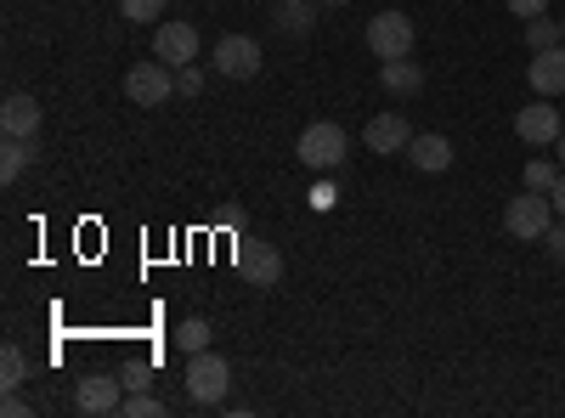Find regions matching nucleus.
Returning <instances> with one entry per match:
<instances>
[{"label":"nucleus","mask_w":565,"mask_h":418,"mask_svg":"<svg viewBox=\"0 0 565 418\" xmlns=\"http://www.w3.org/2000/svg\"><path fill=\"white\" fill-rule=\"evenodd\" d=\"M175 90H181V97H199V90H204V74H199L193 63L175 68Z\"/></svg>","instance_id":"obj_24"},{"label":"nucleus","mask_w":565,"mask_h":418,"mask_svg":"<svg viewBox=\"0 0 565 418\" xmlns=\"http://www.w3.org/2000/svg\"><path fill=\"white\" fill-rule=\"evenodd\" d=\"M565 130V108H548V103H532L514 114V136H521L526 148H554V136Z\"/></svg>","instance_id":"obj_8"},{"label":"nucleus","mask_w":565,"mask_h":418,"mask_svg":"<svg viewBox=\"0 0 565 418\" xmlns=\"http://www.w3.org/2000/svg\"><path fill=\"white\" fill-rule=\"evenodd\" d=\"M311 204H317V210H334V187H328V181H322V187L311 193Z\"/></svg>","instance_id":"obj_29"},{"label":"nucleus","mask_w":565,"mask_h":418,"mask_svg":"<svg viewBox=\"0 0 565 418\" xmlns=\"http://www.w3.org/2000/svg\"><path fill=\"white\" fill-rule=\"evenodd\" d=\"M29 159H34V142H29V136H7V148H0V181L12 187V181L29 170Z\"/></svg>","instance_id":"obj_17"},{"label":"nucleus","mask_w":565,"mask_h":418,"mask_svg":"<svg viewBox=\"0 0 565 418\" xmlns=\"http://www.w3.org/2000/svg\"><path fill=\"white\" fill-rule=\"evenodd\" d=\"M559 159H526V187L532 193H554V181H559Z\"/></svg>","instance_id":"obj_19"},{"label":"nucleus","mask_w":565,"mask_h":418,"mask_svg":"<svg viewBox=\"0 0 565 418\" xmlns=\"http://www.w3.org/2000/svg\"><path fill=\"white\" fill-rule=\"evenodd\" d=\"M526 45L532 52H548V45H565V29L548 18H526Z\"/></svg>","instance_id":"obj_20"},{"label":"nucleus","mask_w":565,"mask_h":418,"mask_svg":"<svg viewBox=\"0 0 565 418\" xmlns=\"http://www.w3.org/2000/svg\"><path fill=\"white\" fill-rule=\"evenodd\" d=\"M226 390H232V367H226L221 351L186 356V396L204 401V407H215V401H226Z\"/></svg>","instance_id":"obj_3"},{"label":"nucleus","mask_w":565,"mask_h":418,"mask_svg":"<svg viewBox=\"0 0 565 418\" xmlns=\"http://www.w3.org/2000/svg\"><path fill=\"white\" fill-rule=\"evenodd\" d=\"M503 7H509L514 18H543V7H548V0H503Z\"/></svg>","instance_id":"obj_26"},{"label":"nucleus","mask_w":565,"mask_h":418,"mask_svg":"<svg viewBox=\"0 0 565 418\" xmlns=\"http://www.w3.org/2000/svg\"><path fill=\"white\" fill-rule=\"evenodd\" d=\"M125 418H159L164 412V401L159 396H148V390H125V407H119Z\"/></svg>","instance_id":"obj_22"},{"label":"nucleus","mask_w":565,"mask_h":418,"mask_svg":"<svg viewBox=\"0 0 565 418\" xmlns=\"http://www.w3.org/2000/svg\"><path fill=\"white\" fill-rule=\"evenodd\" d=\"M380 85L396 90V97H418V90H424V74H418V63L396 57V63H380Z\"/></svg>","instance_id":"obj_15"},{"label":"nucleus","mask_w":565,"mask_h":418,"mask_svg":"<svg viewBox=\"0 0 565 418\" xmlns=\"http://www.w3.org/2000/svg\"><path fill=\"white\" fill-rule=\"evenodd\" d=\"M74 407L90 412V418L119 412V407H125V379H119V374H85V379L74 385Z\"/></svg>","instance_id":"obj_6"},{"label":"nucleus","mask_w":565,"mask_h":418,"mask_svg":"<svg viewBox=\"0 0 565 418\" xmlns=\"http://www.w3.org/2000/svg\"><path fill=\"white\" fill-rule=\"evenodd\" d=\"M170 90H175L170 63H136V68L125 74V97H130L136 108H164Z\"/></svg>","instance_id":"obj_5"},{"label":"nucleus","mask_w":565,"mask_h":418,"mask_svg":"<svg viewBox=\"0 0 565 418\" xmlns=\"http://www.w3.org/2000/svg\"><path fill=\"white\" fill-rule=\"evenodd\" d=\"M526 79L537 97H565V45H548V52H532Z\"/></svg>","instance_id":"obj_11"},{"label":"nucleus","mask_w":565,"mask_h":418,"mask_svg":"<svg viewBox=\"0 0 565 418\" xmlns=\"http://www.w3.org/2000/svg\"><path fill=\"white\" fill-rule=\"evenodd\" d=\"M0 412H7V418H23V412H29V401H23L18 390H7V401H0Z\"/></svg>","instance_id":"obj_27"},{"label":"nucleus","mask_w":565,"mask_h":418,"mask_svg":"<svg viewBox=\"0 0 565 418\" xmlns=\"http://www.w3.org/2000/svg\"><path fill=\"white\" fill-rule=\"evenodd\" d=\"M175 345H181L186 356H199V351H210V322H204V317H186L181 329H175Z\"/></svg>","instance_id":"obj_18"},{"label":"nucleus","mask_w":565,"mask_h":418,"mask_svg":"<svg viewBox=\"0 0 565 418\" xmlns=\"http://www.w3.org/2000/svg\"><path fill=\"white\" fill-rule=\"evenodd\" d=\"M413 18L407 12H380V18H367V52L380 57V63H396L413 52Z\"/></svg>","instance_id":"obj_4"},{"label":"nucleus","mask_w":565,"mask_h":418,"mask_svg":"<svg viewBox=\"0 0 565 418\" xmlns=\"http://www.w3.org/2000/svg\"><path fill=\"white\" fill-rule=\"evenodd\" d=\"M277 29L282 34H311V23H317V7H311V0H277Z\"/></svg>","instance_id":"obj_16"},{"label":"nucleus","mask_w":565,"mask_h":418,"mask_svg":"<svg viewBox=\"0 0 565 418\" xmlns=\"http://www.w3.org/2000/svg\"><path fill=\"white\" fill-rule=\"evenodd\" d=\"M215 74L226 79H255L260 74V45L249 34H221L215 40Z\"/></svg>","instance_id":"obj_7"},{"label":"nucleus","mask_w":565,"mask_h":418,"mask_svg":"<svg viewBox=\"0 0 565 418\" xmlns=\"http://www.w3.org/2000/svg\"><path fill=\"white\" fill-rule=\"evenodd\" d=\"M543 244H548V255H554V260H565V221H559V215H554V226L543 232Z\"/></svg>","instance_id":"obj_25"},{"label":"nucleus","mask_w":565,"mask_h":418,"mask_svg":"<svg viewBox=\"0 0 565 418\" xmlns=\"http://www.w3.org/2000/svg\"><path fill=\"white\" fill-rule=\"evenodd\" d=\"M554 159H559V164H565V130H559V136H554Z\"/></svg>","instance_id":"obj_30"},{"label":"nucleus","mask_w":565,"mask_h":418,"mask_svg":"<svg viewBox=\"0 0 565 418\" xmlns=\"http://www.w3.org/2000/svg\"><path fill=\"white\" fill-rule=\"evenodd\" d=\"M238 271L249 277V283H260V289H271L277 277H282V255L271 249V244H238Z\"/></svg>","instance_id":"obj_12"},{"label":"nucleus","mask_w":565,"mask_h":418,"mask_svg":"<svg viewBox=\"0 0 565 418\" xmlns=\"http://www.w3.org/2000/svg\"><path fill=\"white\" fill-rule=\"evenodd\" d=\"M559 29H565V23H559Z\"/></svg>","instance_id":"obj_32"},{"label":"nucleus","mask_w":565,"mask_h":418,"mask_svg":"<svg viewBox=\"0 0 565 418\" xmlns=\"http://www.w3.org/2000/svg\"><path fill=\"white\" fill-rule=\"evenodd\" d=\"M29 379V356L18 351V345H7V351H0V385H7V390H18Z\"/></svg>","instance_id":"obj_21"},{"label":"nucleus","mask_w":565,"mask_h":418,"mask_svg":"<svg viewBox=\"0 0 565 418\" xmlns=\"http://www.w3.org/2000/svg\"><path fill=\"white\" fill-rule=\"evenodd\" d=\"M362 142L373 148V153H407V142H413V125H407V114H373L367 119V130H362Z\"/></svg>","instance_id":"obj_10"},{"label":"nucleus","mask_w":565,"mask_h":418,"mask_svg":"<svg viewBox=\"0 0 565 418\" xmlns=\"http://www.w3.org/2000/svg\"><path fill=\"white\" fill-rule=\"evenodd\" d=\"M159 12H164V0H125V18L130 23H153Z\"/></svg>","instance_id":"obj_23"},{"label":"nucleus","mask_w":565,"mask_h":418,"mask_svg":"<svg viewBox=\"0 0 565 418\" xmlns=\"http://www.w3.org/2000/svg\"><path fill=\"white\" fill-rule=\"evenodd\" d=\"M153 57L170 63V68H186V63L199 57V29H193V23H159V34H153Z\"/></svg>","instance_id":"obj_9"},{"label":"nucleus","mask_w":565,"mask_h":418,"mask_svg":"<svg viewBox=\"0 0 565 418\" xmlns=\"http://www.w3.org/2000/svg\"><path fill=\"white\" fill-rule=\"evenodd\" d=\"M554 226V204H548V193H521V199H509V210H503V232L509 238H521V244H543V232Z\"/></svg>","instance_id":"obj_2"},{"label":"nucleus","mask_w":565,"mask_h":418,"mask_svg":"<svg viewBox=\"0 0 565 418\" xmlns=\"http://www.w3.org/2000/svg\"><path fill=\"white\" fill-rule=\"evenodd\" d=\"M322 7H345V0H322Z\"/></svg>","instance_id":"obj_31"},{"label":"nucleus","mask_w":565,"mask_h":418,"mask_svg":"<svg viewBox=\"0 0 565 418\" xmlns=\"http://www.w3.org/2000/svg\"><path fill=\"white\" fill-rule=\"evenodd\" d=\"M295 153H300V164L306 170H340L345 164V153H351V142H345V130L334 125V119H317V125H306L300 130V142H295Z\"/></svg>","instance_id":"obj_1"},{"label":"nucleus","mask_w":565,"mask_h":418,"mask_svg":"<svg viewBox=\"0 0 565 418\" xmlns=\"http://www.w3.org/2000/svg\"><path fill=\"white\" fill-rule=\"evenodd\" d=\"M407 159H413V170H424V175H441V170H452V142H447V136H413Z\"/></svg>","instance_id":"obj_13"},{"label":"nucleus","mask_w":565,"mask_h":418,"mask_svg":"<svg viewBox=\"0 0 565 418\" xmlns=\"http://www.w3.org/2000/svg\"><path fill=\"white\" fill-rule=\"evenodd\" d=\"M0 130H7V136H29V142H34V130H40V103L23 97V90H12V97L0 103Z\"/></svg>","instance_id":"obj_14"},{"label":"nucleus","mask_w":565,"mask_h":418,"mask_svg":"<svg viewBox=\"0 0 565 418\" xmlns=\"http://www.w3.org/2000/svg\"><path fill=\"white\" fill-rule=\"evenodd\" d=\"M548 204H554V215L565 221V170H559V181H554V193H548Z\"/></svg>","instance_id":"obj_28"}]
</instances>
